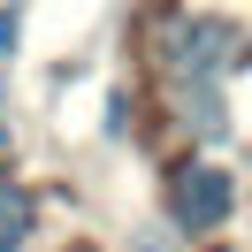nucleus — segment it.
<instances>
[{
	"label": "nucleus",
	"mask_w": 252,
	"mask_h": 252,
	"mask_svg": "<svg viewBox=\"0 0 252 252\" xmlns=\"http://www.w3.org/2000/svg\"><path fill=\"white\" fill-rule=\"evenodd\" d=\"M229 54H237V23L229 16H168V23H160V62H168V84H176V92L221 84Z\"/></svg>",
	"instance_id": "obj_1"
},
{
	"label": "nucleus",
	"mask_w": 252,
	"mask_h": 252,
	"mask_svg": "<svg viewBox=\"0 0 252 252\" xmlns=\"http://www.w3.org/2000/svg\"><path fill=\"white\" fill-rule=\"evenodd\" d=\"M237 214V176L221 168V160H184V168L168 176V221L191 237L221 229V221Z\"/></svg>",
	"instance_id": "obj_2"
},
{
	"label": "nucleus",
	"mask_w": 252,
	"mask_h": 252,
	"mask_svg": "<svg viewBox=\"0 0 252 252\" xmlns=\"http://www.w3.org/2000/svg\"><path fill=\"white\" fill-rule=\"evenodd\" d=\"M31 221H38V199H31L23 184H0V252H23Z\"/></svg>",
	"instance_id": "obj_3"
},
{
	"label": "nucleus",
	"mask_w": 252,
	"mask_h": 252,
	"mask_svg": "<svg viewBox=\"0 0 252 252\" xmlns=\"http://www.w3.org/2000/svg\"><path fill=\"white\" fill-rule=\"evenodd\" d=\"M16 31H23V16H16V8H0V54L16 46Z\"/></svg>",
	"instance_id": "obj_4"
},
{
	"label": "nucleus",
	"mask_w": 252,
	"mask_h": 252,
	"mask_svg": "<svg viewBox=\"0 0 252 252\" xmlns=\"http://www.w3.org/2000/svg\"><path fill=\"white\" fill-rule=\"evenodd\" d=\"M138 252H176V245H168V237H153V229H145V237H138Z\"/></svg>",
	"instance_id": "obj_5"
},
{
	"label": "nucleus",
	"mask_w": 252,
	"mask_h": 252,
	"mask_svg": "<svg viewBox=\"0 0 252 252\" xmlns=\"http://www.w3.org/2000/svg\"><path fill=\"white\" fill-rule=\"evenodd\" d=\"M0 145H8V123H0Z\"/></svg>",
	"instance_id": "obj_6"
},
{
	"label": "nucleus",
	"mask_w": 252,
	"mask_h": 252,
	"mask_svg": "<svg viewBox=\"0 0 252 252\" xmlns=\"http://www.w3.org/2000/svg\"><path fill=\"white\" fill-rule=\"evenodd\" d=\"M245 69H252V46H245Z\"/></svg>",
	"instance_id": "obj_7"
}]
</instances>
